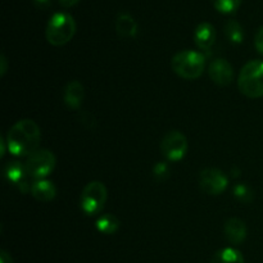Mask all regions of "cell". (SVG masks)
Segmentation results:
<instances>
[{
    "label": "cell",
    "instance_id": "44dd1931",
    "mask_svg": "<svg viewBox=\"0 0 263 263\" xmlns=\"http://www.w3.org/2000/svg\"><path fill=\"white\" fill-rule=\"evenodd\" d=\"M154 177L157 181H164L170 176V167L164 162H158L153 168Z\"/></svg>",
    "mask_w": 263,
    "mask_h": 263
},
{
    "label": "cell",
    "instance_id": "3957f363",
    "mask_svg": "<svg viewBox=\"0 0 263 263\" xmlns=\"http://www.w3.org/2000/svg\"><path fill=\"white\" fill-rule=\"evenodd\" d=\"M74 33H76L74 18L66 12L54 13L46 25V40L53 46L66 45L73 39Z\"/></svg>",
    "mask_w": 263,
    "mask_h": 263
},
{
    "label": "cell",
    "instance_id": "5bb4252c",
    "mask_svg": "<svg viewBox=\"0 0 263 263\" xmlns=\"http://www.w3.org/2000/svg\"><path fill=\"white\" fill-rule=\"evenodd\" d=\"M31 195L39 202H50L55 198L57 187L49 180H36V181H33L32 187H31Z\"/></svg>",
    "mask_w": 263,
    "mask_h": 263
},
{
    "label": "cell",
    "instance_id": "e0dca14e",
    "mask_svg": "<svg viewBox=\"0 0 263 263\" xmlns=\"http://www.w3.org/2000/svg\"><path fill=\"white\" fill-rule=\"evenodd\" d=\"M211 263H246V261L238 249L223 248L213 256Z\"/></svg>",
    "mask_w": 263,
    "mask_h": 263
},
{
    "label": "cell",
    "instance_id": "d4e9b609",
    "mask_svg": "<svg viewBox=\"0 0 263 263\" xmlns=\"http://www.w3.org/2000/svg\"><path fill=\"white\" fill-rule=\"evenodd\" d=\"M58 2L63 8H71V7H74V5L79 4L81 0H58Z\"/></svg>",
    "mask_w": 263,
    "mask_h": 263
},
{
    "label": "cell",
    "instance_id": "5b68a950",
    "mask_svg": "<svg viewBox=\"0 0 263 263\" xmlns=\"http://www.w3.org/2000/svg\"><path fill=\"white\" fill-rule=\"evenodd\" d=\"M108 199L107 187L100 181H91L85 185L80 197V204L85 215H99Z\"/></svg>",
    "mask_w": 263,
    "mask_h": 263
},
{
    "label": "cell",
    "instance_id": "8fae6325",
    "mask_svg": "<svg viewBox=\"0 0 263 263\" xmlns=\"http://www.w3.org/2000/svg\"><path fill=\"white\" fill-rule=\"evenodd\" d=\"M225 238L231 246H239L247 238V226L238 217H231L225 223Z\"/></svg>",
    "mask_w": 263,
    "mask_h": 263
},
{
    "label": "cell",
    "instance_id": "9a60e30c",
    "mask_svg": "<svg viewBox=\"0 0 263 263\" xmlns=\"http://www.w3.org/2000/svg\"><path fill=\"white\" fill-rule=\"evenodd\" d=\"M115 27L117 35L123 39L134 37L138 32V23L134 20L133 15H130L128 13H121V14L117 15Z\"/></svg>",
    "mask_w": 263,
    "mask_h": 263
},
{
    "label": "cell",
    "instance_id": "ba28073f",
    "mask_svg": "<svg viewBox=\"0 0 263 263\" xmlns=\"http://www.w3.org/2000/svg\"><path fill=\"white\" fill-rule=\"evenodd\" d=\"M229 180L218 168H205L199 174L200 189L208 195H220L226 190Z\"/></svg>",
    "mask_w": 263,
    "mask_h": 263
},
{
    "label": "cell",
    "instance_id": "7c38bea8",
    "mask_svg": "<svg viewBox=\"0 0 263 263\" xmlns=\"http://www.w3.org/2000/svg\"><path fill=\"white\" fill-rule=\"evenodd\" d=\"M85 91H84V85L77 80L69 81L68 84L64 87L63 92V100L64 104L69 109H79L81 107L82 102H84Z\"/></svg>",
    "mask_w": 263,
    "mask_h": 263
},
{
    "label": "cell",
    "instance_id": "cb8c5ba5",
    "mask_svg": "<svg viewBox=\"0 0 263 263\" xmlns=\"http://www.w3.org/2000/svg\"><path fill=\"white\" fill-rule=\"evenodd\" d=\"M32 2L35 7L39 8V9H46L50 5V0H32Z\"/></svg>",
    "mask_w": 263,
    "mask_h": 263
},
{
    "label": "cell",
    "instance_id": "ac0fdd59",
    "mask_svg": "<svg viewBox=\"0 0 263 263\" xmlns=\"http://www.w3.org/2000/svg\"><path fill=\"white\" fill-rule=\"evenodd\" d=\"M225 35L233 44H241L244 39V31L240 23L236 20H229L225 25Z\"/></svg>",
    "mask_w": 263,
    "mask_h": 263
},
{
    "label": "cell",
    "instance_id": "8992f818",
    "mask_svg": "<svg viewBox=\"0 0 263 263\" xmlns=\"http://www.w3.org/2000/svg\"><path fill=\"white\" fill-rule=\"evenodd\" d=\"M55 163L57 159L53 152L48 149H39L30 157H27L25 166L31 179L36 181V180H44L48 177L55 168Z\"/></svg>",
    "mask_w": 263,
    "mask_h": 263
},
{
    "label": "cell",
    "instance_id": "603a6c76",
    "mask_svg": "<svg viewBox=\"0 0 263 263\" xmlns=\"http://www.w3.org/2000/svg\"><path fill=\"white\" fill-rule=\"evenodd\" d=\"M7 71H8V61L7 58H5L4 54H2V55H0V74L4 76V74L7 73Z\"/></svg>",
    "mask_w": 263,
    "mask_h": 263
},
{
    "label": "cell",
    "instance_id": "d6986e66",
    "mask_svg": "<svg viewBox=\"0 0 263 263\" xmlns=\"http://www.w3.org/2000/svg\"><path fill=\"white\" fill-rule=\"evenodd\" d=\"M213 7L222 14H233L239 9L241 0H212Z\"/></svg>",
    "mask_w": 263,
    "mask_h": 263
},
{
    "label": "cell",
    "instance_id": "ffe728a7",
    "mask_svg": "<svg viewBox=\"0 0 263 263\" xmlns=\"http://www.w3.org/2000/svg\"><path fill=\"white\" fill-rule=\"evenodd\" d=\"M233 194L239 202L246 203V204H249V203L253 202L254 193L252 190V187L247 184H238L234 186Z\"/></svg>",
    "mask_w": 263,
    "mask_h": 263
},
{
    "label": "cell",
    "instance_id": "6da1fadb",
    "mask_svg": "<svg viewBox=\"0 0 263 263\" xmlns=\"http://www.w3.org/2000/svg\"><path fill=\"white\" fill-rule=\"evenodd\" d=\"M8 151L15 157H30L39 151L41 131L33 120H20L10 127L7 134Z\"/></svg>",
    "mask_w": 263,
    "mask_h": 263
},
{
    "label": "cell",
    "instance_id": "4316f807",
    "mask_svg": "<svg viewBox=\"0 0 263 263\" xmlns=\"http://www.w3.org/2000/svg\"><path fill=\"white\" fill-rule=\"evenodd\" d=\"M5 144H7V140H4V138H0V146H2V153H0V157H4L5 154Z\"/></svg>",
    "mask_w": 263,
    "mask_h": 263
},
{
    "label": "cell",
    "instance_id": "7a4b0ae2",
    "mask_svg": "<svg viewBox=\"0 0 263 263\" xmlns=\"http://www.w3.org/2000/svg\"><path fill=\"white\" fill-rule=\"evenodd\" d=\"M238 87L241 94L251 99L263 97V61L253 59L244 64L239 72Z\"/></svg>",
    "mask_w": 263,
    "mask_h": 263
},
{
    "label": "cell",
    "instance_id": "484cf974",
    "mask_svg": "<svg viewBox=\"0 0 263 263\" xmlns=\"http://www.w3.org/2000/svg\"><path fill=\"white\" fill-rule=\"evenodd\" d=\"M0 263H12V258L5 251L0 252Z\"/></svg>",
    "mask_w": 263,
    "mask_h": 263
},
{
    "label": "cell",
    "instance_id": "7402d4cb",
    "mask_svg": "<svg viewBox=\"0 0 263 263\" xmlns=\"http://www.w3.org/2000/svg\"><path fill=\"white\" fill-rule=\"evenodd\" d=\"M254 46H256L257 51L263 55V26L257 31L256 37H254Z\"/></svg>",
    "mask_w": 263,
    "mask_h": 263
},
{
    "label": "cell",
    "instance_id": "277c9868",
    "mask_svg": "<svg viewBox=\"0 0 263 263\" xmlns=\"http://www.w3.org/2000/svg\"><path fill=\"white\" fill-rule=\"evenodd\" d=\"M172 71L185 80H197L204 72V54L195 50H181L171 61Z\"/></svg>",
    "mask_w": 263,
    "mask_h": 263
},
{
    "label": "cell",
    "instance_id": "52a82bcc",
    "mask_svg": "<svg viewBox=\"0 0 263 263\" xmlns=\"http://www.w3.org/2000/svg\"><path fill=\"white\" fill-rule=\"evenodd\" d=\"M161 152L170 162H179L187 152L186 136L177 130L168 131L161 141Z\"/></svg>",
    "mask_w": 263,
    "mask_h": 263
},
{
    "label": "cell",
    "instance_id": "9c48e42d",
    "mask_svg": "<svg viewBox=\"0 0 263 263\" xmlns=\"http://www.w3.org/2000/svg\"><path fill=\"white\" fill-rule=\"evenodd\" d=\"M4 175L8 181L14 185L18 190H21V193L23 194L31 193L33 182L30 181L31 176L28 175L25 164L20 163V162H10L5 167Z\"/></svg>",
    "mask_w": 263,
    "mask_h": 263
},
{
    "label": "cell",
    "instance_id": "30bf717a",
    "mask_svg": "<svg viewBox=\"0 0 263 263\" xmlns=\"http://www.w3.org/2000/svg\"><path fill=\"white\" fill-rule=\"evenodd\" d=\"M211 80L218 86H229L234 81V68L226 59H215L208 67Z\"/></svg>",
    "mask_w": 263,
    "mask_h": 263
},
{
    "label": "cell",
    "instance_id": "2e32d148",
    "mask_svg": "<svg viewBox=\"0 0 263 263\" xmlns=\"http://www.w3.org/2000/svg\"><path fill=\"white\" fill-rule=\"evenodd\" d=\"M120 220L116 217L112 213H105L102 215L97 220V229L99 233L104 234V235H113L120 229Z\"/></svg>",
    "mask_w": 263,
    "mask_h": 263
},
{
    "label": "cell",
    "instance_id": "4fadbf2b",
    "mask_svg": "<svg viewBox=\"0 0 263 263\" xmlns=\"http://www.w3.org/2000/svg\"><path fill=\"white\" fill-rule=\"evenodd\" d=\"M194 41L203 51L211 50L216 41V30L210 22H202L194 31Z\"/></svg>",
    "mask_w": 263,
    "mask_h": 263
}]
</instances>
